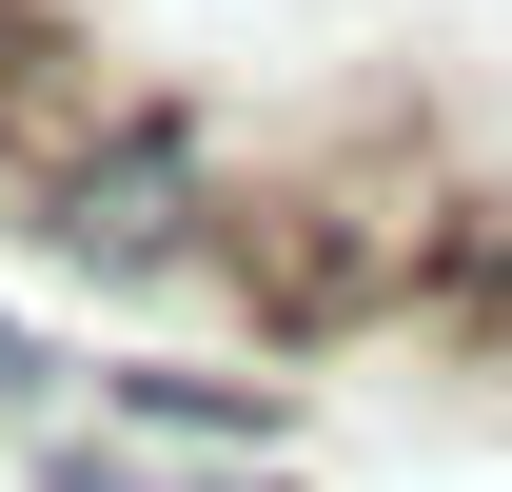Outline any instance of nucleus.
Wrapping results in <instances>:
<instances>
[{"instance_id": "7ed1b4c3", "label": "nucleus", "mask_w": 512, "mask_h": 492, "mask_svg": "<svg viewBox=\"0 0 512 492\" xmlns=\"http://www.w3.org/2000/svg\"><path fill=\"white\" fill-rule=\"evenodd\" d=\"M0 394H40V335H20V315H0Z\"/></svg>"}, {"instance_id": "f03ea898", "label": "nucleus", "mask_w": 512, "mask_h": 492, "mask_svg": "<svg viewBox=\"0 0 512 492\" xmlns=\"http://www.w3.org/2000/svg\"><path fill=\"white\" fill-rule=\"evenodd\" d=\"M40 492H158V473H138V453H60Z\"/></svg>"}, {"instance_id": "f257e3e1", "label": "nucleus", "mask_w": 512, "mask_h": 492, "mask_svg": "<svg viewBox=\"0 0 512 492\" xmlns=\"http://www.w3.org/2000/svg\"><path fill=\"white\" fill-rule=\"evenodd\" d=\"M40 237H60L79 276H197V256H217V178H197V138L158 119V99H119L79 158H40Z\"/></svg>"}, {"instance_id": "20e7f679", "label": "nucleus", "mask_w": 512, "mask_h": 492, "mask_svg": "<svg viewBox=\"0 0 512 492\" xmlns=\"http://www.w3.org/2000/svg\"><path fill=\"white\" fill-rule=\"evenodd\" d=\"M217 492H276V473H217Z\"/></svg>"}]
</instances>
